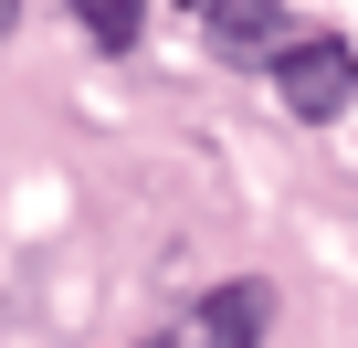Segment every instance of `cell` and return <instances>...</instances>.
Masks as SVG:
<instances>
[{
	"label": "cell",
	"instance_id": "cell-1",
	"mask_svg": "<svg viewBox=\"0 0 358 348\" xmlns=\"http://www.w3.org/2000/svg\"><path fill=\"white\" fill-rule=\"evenodd\" d=\"M264 74H274V95H285L306 127H327V116H348V106H358V53H348L337 32L274 43V53H264Z\"/></svg>",
	"mask_w": 358,
	"mask_h": 348
},
{
	"label": "cell",
	"instance_id": "cell-2",
	"mask_svg": "<svg viewBox=\"0 0 358 348\" xmlns=\"http://www.w3.org/2000/svg\"><path fill=\"white\" fill-rule=\"evenodd\" d=\"M264 327H274L264 285H211L190 316H179V348H264Z\"/></svg>",
	"mask_w": 358,
	"mask_h": 348
},
{
	"label": "cell",
	"instance_id": "cell-3",
	"mask_svg": "<svg viewBox=\"0 0 358 348\" xmlns=\"http://www.w3.org/2000/svg\"><path fill=\"white\" fill-rule=\"evenodd\" d=\"M64 11H74V22H85L106 53H127V43L148 32V0H64Z\"/></svg>",
	"mask_w": 358,
	"mask_h": 348
},
{
	"label": "cell",
	"instance_id": "cell-4",
	"mask_svg": "<svg viewBox=\"0 0 358 348\" xmlns=\"http://www.w3.org/2000/svg\"><path fill=\"white\" fill-rule=\"evenodd\" d=\"M11 22H22V0H0V43H11Z\"/></svg>",
	"mask_w": 358,
	"mask_h": 348
},
{
	"label": "cell",
	"instance_id": "cell-5",
	"mask_svg": "<svg viewBox=\"0 0 358 348\" xmlns=\"http://www.w3.org/2000/svg\"><path fill=\"white\" fill-rule=\"evenodd\" d=\"M243 11H253V22H264V11H285V0H243Z\"/></svg>",
	"mask_w": 358,
	"mask_h": 348
},
{
	"label": "cell",
	"instance_id": "cell-6",
	"mask_svg": "<svg viewBox=\"0 0 358 348\" xmlns=\"http://www.w3.org/2000/svg\"><path fill=\"white\" fill-rule=\"evenodd\" d=\"M148 348H179V327H158V337H148Z\"/></svg>",
	"mask_w": 358,
	"mask_h": 348
}]
</instances>
